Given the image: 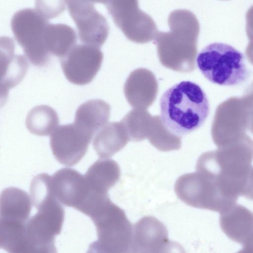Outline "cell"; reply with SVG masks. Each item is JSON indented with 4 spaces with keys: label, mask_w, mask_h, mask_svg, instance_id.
<instances>
[{
    "label": "cell",
    "mask_w": 253,
    "mask_h": 253,
    "mask_svg": "<svg viewBox=\"0 0 253 253\" xmlns=\"http://www.w3.org/2000/svg\"><path fill=\"white\" fill-rule=\"evenodd\" d=\"M160 106L165 126L180 136L200 127L210 113L206 94L198 84L188 81L167 89L161 98Z\"/></svg>",
    "instance_id": "obj_1"
},
{
    "label": "cell",
    "mask_w": 253,
    "mask_h": 253,
    "mask_svg": "<svg viewBox=\"0 0 253 253\" xmlns=\"http://www.w3.org/2000/svg\"><path fill=\"white\" fill-rule=\"evenodd\" d=\"M253 160V149L250 148L207 152L199 158L196 170L211 173L225 191L239 197L242 195Z\"/></svg>",
    "instance_id": "obj_2"
},
{
    "label": "cell",
    "mask_w": 253,
    "mask_h": 253,
    "mask_svg": "<svg viewBox=\"0 0 253 253\" xmlns=\"http://www.w3.org/2000/svg\"><path fill=\"white\" fill-rule=\"evenodd\" d=\"M196 62L208 80L220 85H240L250 75L243 54L224 43L214 42L206 46L198 55Z\"/></svg>",
    "instance_id": "obj_3"
},
{
    "label": "cell",
    "mask_w": 253,
    "mask_h": 253,
    "mask_svg": "<svg viewBox=\"0 0 253 253\" xmlns=\"http://www.w3.org/2000/svg\"><path fill=\"white\" fill-rule=\"evenodd\" d=\"M89 217L95 226L97 240L90 244L88 252H130L133 226L123 209L109 199Z\"/></svg>",
    "instance_id": "obj_4"
},
{
    "label": "cell",
    "mask_w": 253,
    "mask_h": 253,
    "mask_svg": "<svg viewBox=\"0 0 253 253\" xmlns=\"http://www.w3.org/2000/svg\"><path fill=\"white\" fill-rule=\"evenodd\" d=\"M174 190L186 204L219 213L236 204L223 191L216 180L208 173L196 171L180 176Z\"/></svg>",
    "instance_id": "obj_5"
},
{
    "label": "cell",
    "mask_w": 253,
    "mask_h": 253,
    "mask_svg": "<svg viewBox=\"0 0 253 253\" xmlns=\"http://www.w3.org/2000/svg\"><path fill=\"white\" fill-rule=\"evenodd\" d=\"M48 20L36 9L19 10L13 16L11 27L14 36L28 60L42 66L49 61L50 54L45 44Z\"/></svg>",
    "instance_id": "obj_6"
},
{
    "label": "cell",
    "mask_w": 253,
    "mask_h": 253,
    "mask_svg": "<svg viewBox=\"0 0 253 253\" xmlns=\"http://www.w3.org/2000/svg\"><path fill=\"white\" fill-rule=\"evenodd\" d=\"M159 33L155 38L161 64L175 71L189 73L196 68L197 39L199 29L188 34Z\"/></svg>",
    "instance_id": "obj_7"
},
{
    "label": "cell",
    "mask_w": 253,
    "mask_h": 253,
    "mask_svg": "<svg viewBox=\"0 0 253 253\" xmlns=\"http://www.w3.org/2000/svg\"><path fill=\"white\" fill-rule=\"evenodd\" d=\"M31 197L25 191L10 187L0 198V239L14 241L23 238L32 209Z\"/></svg>",
    "instance_id": "obj_8"
},
{
    "label": "cell",
    "mask_w": 253,
    "mask_h": 253,
    "mask_svg": "<svg viewBox=\"0 0 253 253\" xmlns=\"http://www.w3.org/2000/svg\"><path fill=\"white\" fill-rule=\"evenodd\" d=\"M93 136L74 122L58 126L50 136L52 153L60 164L73 166L85 155Z\"/></svg>",
    "instance_id": "obj_9"
},
{
    "label": "cell",
    "mask_w": 253,
    "mask_h": 253,
    "mask_svg": "<svg viewBox=\"0 0 253 253\" xmlns=\"http://www.w3.org/2000/svg\"><path fill=\"white\" fill-rule=\"evenodd\" d=\"M71 17L76 23L80 41L85 44L101 47L109 33L105 17L86 0H66Z\"/></svg>",
    "instance_id": "obj_10"
},
{
    "label": "cell",
    "mask_w": 253,
    "mask_h": 253,
    "mask_svg": "<svg viewBox=\"0 0 253 253\" xmlns=\"http://www.w3.org/2000/svg\"><path fill=\"white\" fill-rule=\"evenodd\" d=\"M103 54L99 47L74 45L60 58L62 71L71 83L82 85L90 83L101 68Z\"/></svg>",
    "instance_id": "obj_11"
},
{
    "label": "cell",
    "mask_w": 253,
    "mask_h": 253,
    "mask_svg": "<svg viewBox=\"0 0 253 253\" xmlns=\"http://www.w3.org/2000/svg\"><path fill=\"white\" fill-rule=\"evenodd\" d=\"M51 182L60 203L81 212L92 195L84 175L73 169L65 168L57 170L51 176Z\"/></svg>",
    "instance_id": "obj_12"
},
{
    "label": "cell",
    "mask_w": 253,
    "mask_h": 253,
    "mask_svg": "<svg viewBox=\"0 0 253 253\" xmlns=\"http://www.w3.org/2000/svg\"><path fill=\"white\" fill-rule=\"evenodd\" d=\"M171 242L165 225L153 216H145L133 227L130 246L132 253H163Z\"/></svg>",
    "instance_id": "obj_13"
},
{
    "label": "cell",
    "mask_w": 253,
    "mask_h": 253,
    "mask_svg": "<svg viewBox=\"0 0 253 253\" xmlns=\"http://www.w3.org/2000/svg\"><path fill=\"white\" fill-rule=\"evenodd\" d=\"M30 193L32 202L38 212L62 228L64 209L53 192L51 176L45 173L35 176L30 184Z\"/></svg>",
    "instance_id": "obj_14"
},
{
    "label": "cell",
    "mask_w": 253,
    "mask_h": 253,
    "mask_svg": "<svg viewBox=\"0 0 253 253\" xmlns=\"http://www.w3.org/2000/svg\"><path fill=\"white\" fill-rule=\"evenodd\" d=\"M124 92L131 107L146 109L156 98L158 83L152 71L146 68H138L128 76L124 84Z\"/></svg>",
    "instance_id": "obj_15"
},
{
    "label": "cell",
    "mask_w": 253,
    "mask_h": 253,
    "mask_svg": "<svg viewBox=\"0 0 253 253\" xmlns=\"http://www.w3.org/2000/svg\"><path fill=\"white\" fill-rule=\"evenodd\" d=\"M222 231L231 240L244 247L253 240V212L235 204L220 212Z\"/></svg>",
    "instance_id": "obj_16"
},
{
    "label": "cell",
    "mask_w": 253,
    "mask_h": 253,
    "mask_svg": "<svg viewBox=\"0 0 253 253\" xmlns=\"http://www.w3.org/2000/svg\"><path fill=\"white\" fill-rule=\"evenodd\" d=\"M1 43H2V42ZM1 44V96L6 97L10 88L16 85L27 70L28 63L25 57L14 54V42L11 39L4 38Z\"/></svg>",
    "instance_id": "obj_17"
},
{
    "label": "cell",
    "mask_w": 253,
    "mask_h": 253,
    "mask_svg": "<svg viewBox=\"0 0 253 253\" xmlns=\"http://www.w3.org/2000/svg\"><path fill=\"white\" fill-rule=\"evenodd\" d=\"M123 123H107L95 133L93 147L101 158H109L122 150L129 141Z\"/></svg>",
    "instance_id": "obj_18"
},
{
    "label": "cell",
    "mask_w": 253,
    "mask_h": 253,
    "mask_svg": "<svg viewBox=\"0 0 253 253\" xmlns=\"http://www.w3.org/2000/svg\"><path fill=\"white\" fill-rule=\"evenodd\" d=\"M120 175V168L116 161L101 158L90 166L84 176L91 191L105 194L118 181Z\"/></svg>",
    "instance_id": "obj_19"
},
{
    "label": "cell",
    "mask_w": 253,
    "mask_h": 253,
    "mask_svg": "<svg viewBox=\"0 0 253 253\" xmlns=\"http://www.w3.org/2000/svg\"><path fill=\"white\" fill-rule=\"evenodd\" d=\"M111 107L101 99H92L81 104L77 109L74 123L94 135L106 125L110 117Z\"/></svg>",
    "instance_id": "obj_20"
},
{
    "label": "cell",
    "mask_w": 253,
    "mask_h": 253,
    "mask_svg": "<svg viewBox=\"0 0 253 253\" xmlns=\"http://www.w3.org/2000/svg\"><path fill=\"white\" fill-rule=\"evenodd\" d=\"M77 36L74 30L64 24L47 25L45 44L50 54L61 58L76 45Z\"/></svg>",
    "instance_id": "obj_21"
},
{
    "label": "cell",
    "mask_w": 253,
    "mask_h": 253,
    "mask_svg": "<svg viewBox=\"0 0 253 253\" xmlns=\"http://www.w3.org/2000/svg\"><path fill=\"white\" fill-rule=\"evenodd\" d=\"M59 118L56 112L47 105L35 106L30 110L26 126L32 133L39 136L51 134L57 127Z\"/></svg>",
    "instance_id": "obj_22"
},
{
    "label": "cell",
    "mask_w": 253,
    "mask_h": 253,
    "mask_svg": "<svg viewBox=\"0 0 253 253\" xmlns=\"http://www.w3.org/2000/svg\"><path fill=\"white\" fill-rule=\"evenodd\" d=\"M147 139L153 146L162 151L178 150L181 146V136L169 131L159 115L152 117Z\"/></svg>",
    "instance_id": "obj_23"
},
{
    "label": "cell",
    "mask_w": 253,
    "mask_h": 253,
    "mask_svg": "<svg viewBox=\"0 0 253 253\" xmlns=\"http://www.w3.org/2000/svg\"><path fill=\"white\" fill-rule=\"evenodd\" d=\"M152 116L146 109L130 110L122 119L130 141L139 142L147 138Z\"/></svg>",
    "instance_id": "obj_24"
},
{
    "label": "cell",
    "mask_w": 253,
    "mask_h": 253,
    "mask_svg": "<svg viewBox=\"0 0 253 253\" xmlns=\"http://www.w3.org/2000/svg\"><path fill=\"white\" fill-rule=\"evenodd\" d=\"M66 0H35L36 10L47 20L54 18L65 9Z\"/></svg>",
    "instance_id": "obj_25"
},
{
    "label": "cell",
    "mask_w": 253,
    "mask_h": 253,
    "mask_svg": "<svg viewBox=\"0 0 253 253\" xmlns=\"http://www.w3.org/2000/svg\"><path fill=\"white\" fill-rule=\"evenodd\" d=\"M241 196L253 201V167H252L247 176Z\"/></svg>",
    "instance_id": "obj_26"
},
{
    "label": "cell",
    "mask_w": 253,
    "mask_h": 253,
    "mask_svg": "<svg viewBox=\"0 0 253 253\" xmlns=\"http://www.w3.org/2000/svg\"><path fill=\"white\" fill-rule=\"evenodd\" d=\"M246 31L251 42H253V5L248 10L246 15Z\"/></svg>",
    "instance_id": "obj_27"
}]
</instances>
